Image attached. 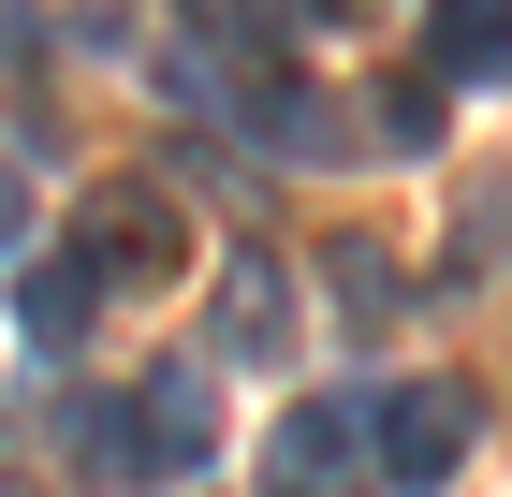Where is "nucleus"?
<instances>
[{
    "label": "nucleus",
    "mask_w": 512,
    "mask_h": 497,
    "mask_svg": "<svg viewBox=\"0 0 512 497\" xmlns=\"http://www.w3.org/2000/svg\"><path fill=\"white\" fill-rule=\"evenodd\" d=\"M264 497H381V410L366 395H308L264 424Z\"/></svg>",
    "instance_id": "obj_1"
},
{
    "label": "nucleus",
    "mask_w": 512,
    "mask_h": 497,
    "mask_svg": "<svg viewBox=\"0 0 512 497\" xmlns=\"http://www.w3.org/2000/svg\"><path fill=\"white\" fill-rule=\"evenodd\" d=\"M469 439H483V395L469 381H395L381 395V483H454V468H469Z\"/></svg>",
    "instance_id": "obj_2"
},
{
    "label": "nucleus",
    "mask_w": 512,
    "mask_h": 497,
    "mask_svg": "<svg viewBox=\"0 0 512 497\" xmlns=\"http://www.w3.org/2000/svg\"><path fill=\"white\" fill-rule=\"evenodd\" d=\"M191 264V234H176V191H147V176H118V191L88 205V278L103 293H147V278Z\"/></svg>",
    "instance_id": "obj_3"
},
{
    "label": "nucleus",
    "mask_w": 512,
    "mask_h": 497,
    "mask_svg": "<svg viewBox=\"0 0 512 497\" xmlns=\"http://www.w3.org/2000/svg\"><path fill=\"white\" fill-rule=\"evenodd\" d=\"M220 366H293V278H278V249H220Z\"/></svg>",
    "instance_id": "obj_4"
},
{
    "label": "nucleus",
    "mask_w": 512,
    "mask_h": 497,
    "mask_svg": "<svg viewBox=\"0 0 512 497\" xmlns=\"http://www.w3.org/2000/svg\"><path fill=\"white\" fill-rule=\"evenodd\" d=\"M132 424H147V483H176V468L220 454V381H205V366H161V381L132 395Z\"/></svg>",
    "instance_id": "obj_5"
},
{
    "label": "nucleus",
    "mask_w": 512,
    "mask_h": 497,
    "mask_svg": "<svg viewBox=\"0 0 512 497\" xmlns=\"http://www.w3.org/2000/svg\"><path fill=\"white\" fill-rule=\"evenodd\" d=\"M220 103H235L264 147H293V161H337V147H352V117H337V103H308V74H278V59H264V74H235Z\"/></svg>",
    "instance_id": "obj_6"
},
{
    "label": "nucleus",
    "mask_w": 512,
    "mask_h": 497,
    "mask_svg": "<svg viewBox=\"0 0 512 497\" xmlns=\"http://www.w3.org/2000/svg\"><path fill=\"white\" fill-rule=\"evenodd\" d=\"M425 59H439V88L512 74V0H439V15H425Z\"/></svg>",
    "instance_id": "obj_7"
},
{
    "label": "nucleus",
    "mask_w": 512,
    "mask_h": 497,
    "mask_svg": "<svg viewBox=\"0 0 512 497\" xmlns=\"http://www.w3.org/2000/svg\"><path fill=\"white\" fill-rule=\"evenodd\" d=\"M74 468H88V483H147V424H132V395H88V410H74Z\"/></svg>",
    "instance_id": "obj_8"
},
{
    "label": "nucleus",
    "mask_w": 512,
    "mask_h": 497,
    "mask_svg": "<svg viewBox=\"0 0 512 497\" xmlns=\"http://www.w3.org/2000/svg\"><path fill=\"white\" fill-rule=\"evenodd\" d=\"M88 307H103V278H88V249H74V264H30V293H15V322H30V337H74Z\"/></svg>",
    "instance_id": "obj_9"
},
{
    "label": "nucleus",
    "mask_w": 512,
    "mask_h": 497,
    "mask_svg": "<svg viewBox=\"0 0 512 497\" xmlns=\"http://www.w3.org/2000/svg\"><path fill=\"white\" fill-rule=\"evenodd\" d=\"M337 307H352V337H366V322H395V264L366 249V234L337 249Z\"/></svg>",
    "instance_id": "obj_10"
},
{
    "label": "nucleus",
    "mask_w": 512,
    "mask_h": 497,
    "mask_svg": "<svg viewBox=\"0 0 512 497\" xmlns=\"http://www.w3.org/2000/svg\"><path fill=\"white\" fill-rule=\"evenodd\" d=\"M381 147H439V88H395V103H381Z\"/></svg>",
    "instance_id": "obj_11"
},
{
    "label": "nucleus",
    "mask_w": 512,
    "mask_h": 497,
    "mask_svg": "<svg viewBox=\"0 0 512 497\" xmlns=\"http://www.w3.org/2000/svg\"><path fill=\"white\" fill-rule=\"evenodd\" d=\"M15 249H30V176L0 161V264H15Z\"/></svg>",
    "instance_id": "obj_12"
},
{
    "label": "nucleus",
    "mask_w": 512,
    "mask_h": 497,
    "mask_svg": "<svg viewBox=\"0 0 512 497\" xmlns=\"http://www.w3.org/2000/svg\"><path fill=\"white\" fill-rule=\"evenodd\" d=\"M322 15H366V0H322Z\"/></svg>",
    "instance_id": "obj_13"
}]
</instances>
